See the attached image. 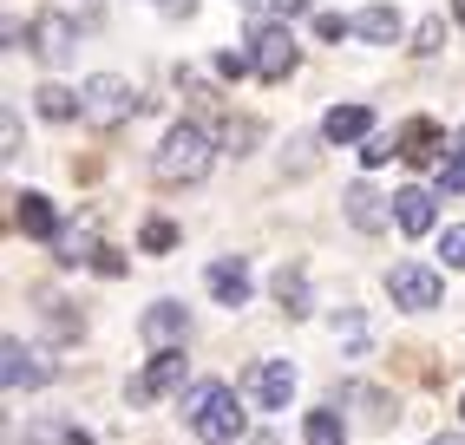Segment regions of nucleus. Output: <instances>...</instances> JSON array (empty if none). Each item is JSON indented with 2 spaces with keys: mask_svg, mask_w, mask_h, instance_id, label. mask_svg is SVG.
<instances>
[{
  "mask_svg": "<svg viewBox=\"0 0 465 445\" xmlns=\"http://www.w3.org/2000/svg\"><path fill=\"white\" fill-rule=\"evenodd\" d=\"M132 406H158L164 393H183V347L177 354H151V367L144 373H132Z\"/></svg>",
  "mask_w": 465,
  "mask_h": 445,
  "instance_id": "1a4fd4ad",
  "label": "nucleus"
},
{
  "mask_svg": "<svg viewBox=\"0 0 465 445\" xmlns=\"http://www.w3.org/2000/svg\"><path fill=\"white\" fill-rule=\"evenodd\" d=\"M40 118H53V124H66V118H85V99L73 85H40Z\"/></svg>",
  "mask_w": 465,
  "mask_h": 445,
  "instance_id": "6ab92c4d",
  "label": "nucleus"
},
{
  "mask_svg": "<svg viewBox=\"0 0 465 445\" xmlns=\"http://www.w3.org/2000/svg\"><path fill=\"white\" fill-rule=\"evenodd\" d=\"M242 393H250V406H262V412H282L295 400V367L289 361H256L250 380H242Z\"/></svg>",
  "mask_w": 465,
  "mask_h": 445,
  "instance_id": "6e6552de",
  "label": "nucleus"
},
{
  "mask_svg": "<svg viewBox=\"0 0 465 445\" xmlns=\"http://www.w3.org/2000/svg\"><path fill=\"white\" fill-rule=\"evenodd\" d=\"M66 445H92V439H85V432H66Z\"/></svg>",
  "mask_w": 465,
  "mask_h": 445,
  "instance_id": "f704fd0d",
  "label": "nucleus"
},
{
  "mask_svg": "<svg viewBox=\"0 0 465 445\" xmlns=\"http://www.w3.org/2000/svg\"><path fill=\"white\" fill-rule=\"evenodd\" d=\"M426 445H465V432H440V439H426Z\"/></svg>",
  "mask_w": 465,
  "mask_h": 445,
  "instance_id": "72a5a7b5",
  "label": "nucleus"
},
{
  "mask_svg": "<svg viewBox=\"0 0 465 445\" xmlns=\"http://www.w3.org/2000/svg\"><path fill=\"white\" fill-rule=\"evenodd\" d=\"M158 7H164L171 20H177V14H183V20H191V14H197V0H158Z\"/></svg>",
  "mask_w": 465,
  "mask_h": 445,
  "instance_id": "473e14b6",
  "label": "nucleus"
},
{
  "mask_svg": "<svg viewBox=\"0 0 465 445\" xmlns=\"http://www.w3.org/2000/svg\"><path fill=\"white\" fill-rule=\"evenodd\" d=\"M446 46V20H420V34H413V53H440Z\"/></svg>",
  "mask_w": 465,
  "mask_h": 445,
  "instance_id": "a878e982",
  "label": "nucleus"
},
{
  "mask_svg": "<svg viewBox=\"0 0 465 445\" xmlns=\"http://www.w3.org/2000/svg\"><path fill=\"white\" fill-rule=\"evenodd\" d=\"M354 34H361L367 46H393V40H400V14L387 7V0H374V7L354 14Z\"/></svg>",
  "mask_w": 465,
  "mask_h": 445,
  "instance_id": "dca6fc26",
  "label": "nucleus"
},
{
  "mask_svg": "<svg viewBox=\"0 0 465 445\" xmlns=\"http://www.w3.org/2000/svg\"><path fill=\"white\" fill-rule=\"evenodd\" d=\"M452 14H459V26H465V0H452Z\"/></svg>",
  "mask_w": 465,
  "mask_h": 445,
  "instance_id": "c9c22d12",
  "label": "nucleus"
},
{
  "mask_svg": "<svg viewBox=\"0 0 465 445\" xmlns=\"http://www.w3.org/2000/svg\"><path fill=\"white\" fill-rule=\"evenodd\" d=\"M250 14H262V20H295V14H308V0H256Z\"/></svg>",
  "mask_w": 465,
  "mask_h": 445,
  "instance_id": "393cba45",
  "label": "nucleus"
},
{
  "mask_svg": "<svg viewBox=\"0 0 465 445\" xmlns=\"http://www.w3.org/2000/svg\"><path fill=\"white\" fill-rule=\"evenodd\" d=\"M183 420H191V432L203 445H236L242 439V406H236V393L223 380H197V387L183 393Z\"/></svg>",
  "mask_w": 465,
  "mask_h": 445,
  "instance_id": "f03ea898",
  "label": "nucleus"
},
{
  "mask_svg": "<svg viewBox=\"0 0 465 445\" xmlns=\"http://www.w3.org/2000/svg\"><path fill=\"white\" fill-rule=\"evenodd\" d=\"M250 59H256V79H269V85H282L289 73H295V40H289V26L282 20H262L256 34H250Z\"/></svg>",
  "mask_w": 465,
  "mask_h": 445,
  "instance_id": "423d86ee",
  "label": "nucleus"
},
{
  "mask_svg": "<svg viewBox=\"0 0 465 445\" xmlns=\"http://www.w3.org/2000/svg\"><path fill=\"white\" fill-rule=\"evenodd\" d=\"M14 222L26 236H40V242H53L59 236V216H53V203L40 197V190H20V203H14Z\"/></svg>",
  "mask_w": 465,
  "mask_h": 445,
  "instance_id": "2eb2a0df",
  "label": "nucleus"
},
{
  "mask_svg": "<svg viewBox=\"0 0 465 445\" xmlns=\"http://www.w3.org/2000/svg\"><path fill=\"white\" fill-rule=\"evenodd\" d=\"M210 157H216L210 132L183 118V124H171V132H164V144L151 151V171H158V183H203V177H210Z\"/></svg>",
  "mask_w": 465,
  "mask_h": 445,
  "instance_id": "f257e3e1",
  "label": "nucleus"
},
{
  "mask_svg": "<svg viewBox=\"0 0 465 445\" xmlns=\"http://www.w3.org/2000/svg\"><path fill=\"white\" fill-rule=\"evenodd\" d=\"M322 138H328V144H354V138H374V112H367V105H334V112L322 118Z\"/></svg>",
  "mask_w": 465,
  "mask_h": 445,
  "instance_id": "ddd939ff",
  "label": "nucleus"
},
{
  "mask_svg": "<svg viewBox=\"0 0 465 445\" xmlns=\"http://www.w3.org/2000/svg\"><path fill=\"white\" fill-rule=\"evenodd\" d=\"M73 40H79V26H73L66 14H40V20H34V53L46 59V66H66V59H73Z\"/></svg>",
  "mask_w": 465,
  "mask_h": 445,
  "instance_id": "f8f14e48",
  "label": "nucleus"
},
{
  "mask_svg": "<svg viewBox=\"0 0 465 445\" xmlns=\"http://www.w3.org/2000/svg\"><path fill=\"white\" fill-rule=\"evenodd\" d=\"M230 144L223 151H250V138H256V118H230V132H223Z\"/></svg>",
  "mask_w": 465,
  "mask_h": 445,
  "instance_id": "7c9ffc66",
  "label": "nucleus"
},
{
  "mask_svg": "<svg viewBox=\"0 0 465 445\" xmlns=\"http://www.w3.org/2000/svg\"><path fill=\"white\" fill-rule=\"evenodd\" d=\"M400 157H407V164H440V124L413 118L407 132H400Z\"/></svg>",
  "mask_w": 465,
  "mask_h": 445,
  "instance_id": "f3484780",
  "label": "nucleus"
},
{
  "mask_svg": "<svg viewBox=\"0 0 465 445\" xmlns=\"http://www.w3.org/2000/svg\"><path fill=\"white\" fill-rule=\"evenodd\" d=\"M0 151H7V157H20V118H14V112L0 118Z\"/></svg>",
  "mask_w": 465,
  "mask_h": 445,
  "instance_id": "2f4dec72",
  "label": "nucleus"
},
{
  "mask_svg": "<svg viewBox=\"0 0 465 445\" xmlns=\"http://www.w3.org/2000/svg\"><path fill=\"white\" fill-rule=\"evenodd\" d=\"M341 203H348V222L367 230V236H381L387 222H393V203H381L374 183H348V190H341Z\"/></svg>",
  "mask_w": 465,
  "mask_h": 445,
  "instance_id": "9d476101",
  "label": "nucleus"
},
{
  "mask_svg": "<svg viewBox=\"0 0 465 445\" xmlns=\"http://www.w3.org/2000/svg\"><path fill=\"white\" fill-rule=\"evenodd\" d=\"M459 412H465V400H459Z\"/></svg>",
  "mask_w": 465,
  "mask_h": 445,
  "instance_id": "ea45409f",
  "label": "nucleus"
},
{
  "mask_svg": "<svg viewBox=\"0 0 465 445\" xmlns=\"http://www.w3.org/2000/svg\"><path fill=\"white\" fill-rule=\"evenodd\" d=\"M138 242H144V256H171V249H177V222H164V216H151Z\"/></svg>",
  "mask_w": 465,
  "mask_h": 445,
  "instance_id": "5701e85b",
  "label": "nucleus"
},
{
  "mask_svg": "<svg viewBox=\"0 0 465 445\" xmlns=\"http://www.w3.org/2000/svg\"><path fill=\"white\" fill-rule=\"evenodd\" d=\"M334 341L348 347V354H367V314L361 308H341L334 314Z\"/></svg>",
  "mask_w": 465,
  "mask_h": 445,
  "instance_id": "4be33fe9",
  "label": "nucleus"
},
{
  "mask_svg": "<svg viewBox=\"0 0 465 445\" xmlns=\"http://www.w3.org/2000/svg\"><path fill=\"white\" fill-rule=\"evenodd\" d=\"M0 380H7V393H40L46 380H53L46 347H34V341L7 334V341H0Z\"/></svg>",
  "mask_w": 465,
  "mask_h": 445,
  "instance_id": "20e7f679",
  "label": "nucleus"
},
{
  "mask_svg": "<svg viewBox=\"0 0 465 445\" xmlns=\"http://www.w3.org/2000/svg\"><path fill=\"white\" fill-rule=\"evenodd\" d=\"M440 256H446V269H465V230H446L440 236Z\"/></svg>",
  "mask_w": 465,
  "mask_h": 445,
  "instance_id": "c756f323",
  "label": "nucleus"
},
{
  "mask_svg": "<svg viewBox=\"0 0 465 445\" xmlns=\"http://www.w3.org/2000/svg\"><path fill=\"white\" fill-rule=\"evenodd\" d=\"M452 151H459V157H465V124H459V144H452Z\"/></svg>",
  "mask_w": 465,
  "mask_h": 445,
  "instance_id": "e433bc0d",
  "label": "nucleus"
},
{
  "mask_svg": "<svg viewBox=\"0 0 465 445\" xmlns=\"http://www.w3.org/2000/svg\"><path fill=\"white\" fill-rule=\"evenodd\" d=\"M210 295L216 302H223V308H242V302H250V269H242L236 256H223V262H210Z\"/></svg>",
  "mask_w": 465,
  "mask_h": 445,
  "instance_id": "4468645a",
  "label": "nucleus"
},
{
  "mask_svg": "<svg viewBox=\"0 0 465 445\" xmlns=\"http://www.w3.org/2000/svg\"><path fill=\"white\" fill-rule=\"evenodd\" d=\"M440 190L452 197V190H465V157L452 151V157H440Z\"/></svg>",
  "mask_w": 465,
  "mask_h": 445,
  "instance_id": "bb28decb",
  "label": "nucleus"
},
{
  "mask_svg": "<svg viewBox=\"0 0 465 445\" xmlns=\"http://www.w3.org/2000/svg\"><path fill=\"white\" fill-rule=\"evenodd\" d=\"M315 34L341 46V40H348V34H354V20H341V14H315Z\"/></svg>",
  "mask_w": 465,
  "mask_h": 445,
  "instance_id": "cd10ccee",
  "label": "nucleus"
},
{
  "mask_svg": "<svg viewBox=\"0 0 465 445\" xmlns=\"http://www.w3.org/2000/svg\"><path fill=\"white\" fill-rule=\"evenodd\" d=\"M275 302H282L289 321H302V314H308V275L302 269H282V275H275Z\"/></svg>",
  "mask_w": 465,
  "mask_h": 445,
  "instance_id": "aec40b11",
  "label": "nucleus"
},
{
  "mask_svg": "<svg viewBox=\"0 0 465 445\" xmlns=\"http://www.w3.org/2000/svg\"><path fill=\"white\" fill-rule=\"evenodd\" d=\"M79 99H85V124H99V132H118L125 118H138V85L118 73H92L79 85Z\"/></svg>",
  "mask_w": 465,
  "mask_h": 445,
  "instance_id": "7ed1b4c3",
  "label": "nucleus"
},
{
  "mask_svg": "<svg viewBox=\"0 0 465 445\" xmlns=\"http://www.w3.org/2000/svg\"><path fill=\"white\" fill-rule=\"evenodd\" d=\"M341 432H348V426H341L334 406H315V412L302 420V439H308V445H341Z\"/></svg>",
  "mask_w": 465,
  "mask_h": 445,
  "instance_id": "412c9836",
  "label": "nucleus"
},
{
  "mask_svg": "<svg viewBox=\"0 0 465 445\" xmlns=\"http://www.w3.org/2000/svg\"><path fill=\"white\" fill-rule=\"evenodd\" d=\"M256 445H275V439H256Z\"/></svg>",
  "mask_w": 465,
  "mask_h": 445,
  "instance_id": "4c0bfd02",
  "label": "nucleus"
},
{
  "mask_svg": "<svg viewBox=\"0 0 465 445\" xmlns=\"http://www.w3.org/2000/svg\"><path fill=\"white\" fill-rule=\"evenodd\" d=\"M242 7H256V0H242Z\"/></svg>",
  "mask_w": 465,
  "mask_h": 445,
  "instance_id": "58836bf2",
  "label": "nucleus"
},
{
  "mask_svg": "<svg viewBox=\"0 0 465 445\" xmlns=\"http://www.w3.org/2000/svg\"><path fill=\"white\" fill-rule=\"evenodd\" d=\"M216 73H223V79H242V73H256V59H250V53H216Z\"/></svg>",
  "mask_w": 465,
  "mask_h": 445,
  "instance_id": "c85d7f7f",
  "label": "nucleus"
},
{
  "mask_svg": "<svg viewBox=\"0 0 465 445\" xmlns=\"http://www.w3.org/2000/svg\"><path fill=\"white\" fill-rule=\"evenodd\" d=\"M387 295L407 314H426V308L446 302V282H440V269H426V262H393L387 269Z\"/></svg>",
  "mask_w": 465,
  "mask_h": 445,
  "instance_id": "39448f33",
  "label": "nucleus"
},
{
  "mask_svg": "<svg viewBox=\"0 0 465 445\" xmlns=\"http://www.w3.org/2000/svg\"><path fill=\"white\" fill-rule=\"evenodd\" d=\"M138 334H144L151 354H177V347L191 341V314H183V302H151L144 321H138Z\"/></svg>",
  "mask_w": 465,
  "mask_h": 445,
  "instance_id": "0eeeda50",
  "label": "nucleus"
},
{
  "mask_svg": "<svg viewBox=\"0 0 465 445\" xmlns=\"http://www.w3.org/2000/svg\"><path fill=\"white\" fill-rule=\"evenodd\" d=\"M53 256L66 262V269H79V262H99V236H92L85 222H73V230H59V236H53Z\"/></svg>",
  "mask_w": 465,
  "mask_h": 445,
  "instance_id": "a211bd4d",
  "label": "nucleus"
},
{
  "mask_svg": "<svg viewBox=\"0 0 465 445\" xmlns=\"http://www.w3.org/2000/svg\"><path fill=\"white\" fill-rule=\"evenodd\" d=\"M393 151H400V138H387V132H374V138H367V144H361V164H367V171H374V164H387V157H393Z\"/></svg>",
  "mask_w": 465,
  "mask_h": 445,
  "instance_id": "b1692460",
  "label": "nucleus"
},
{
  "mask_svg": "<svg viewBox=\"0 0 465 445\" xmlns=\"http://www.w3.org/2000/svg\"><path fill=\"white\" fill-rule=\"evenodd\" d=\"M393 222H400V236H426L432 222H440V203H432V190H420V183L393 190Z\"/></svg>",
  "mask_w": 465,
  "mask_h": 445,
  "instance_id": "9b49d317",
  "label": "nucleus"
}]
</instances>
